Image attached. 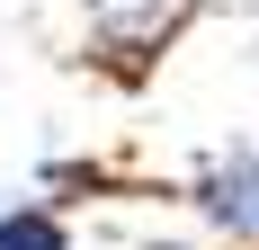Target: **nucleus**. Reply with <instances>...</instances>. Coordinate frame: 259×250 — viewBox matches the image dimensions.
I'll use <instances>...</instances> for the list:
<instances>
[{
    "instance_id": "obj_1",
    "label": "nucleus",
    "mask_w": 259,
    "mask_h": 250,
    "mask_svg": "<svg viewBox=\"0 0 259 250\" xmlns=\"http://www.w3.org/2000/svg\"><path fill=\"white\" fill-rule=\"evenodd\" d=\"M197 215L206 224H224L233 241H250L259 250V152H214L206 170H197Z\"/></svg>"
},
{
    "instance_id": "obj_2",
    "label": "nucleus",
    "mask_w": 259,
    "mask_h": 250,
    "mask_svg": "<svg viewBox=\"0 0 259 250\" xmlns=\"http://www.w3.org/2000/svg\"><path fill=\"white\" fill-rule=\"evenodd\" d=\"M0 250H72V224L54 205H9L0 215Z\"/></svg>"
}]
</instances>
